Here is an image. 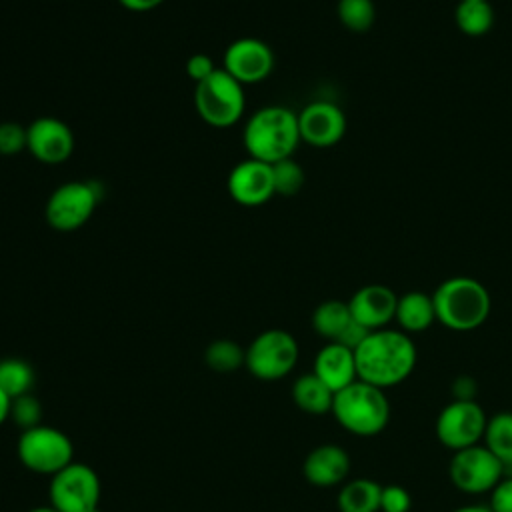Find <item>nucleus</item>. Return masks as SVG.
Returning <instances> with one entry per match:
<instances>
[{"instance_id": "5", "label": "nucleus", "mask_w": 512, "mask_h": 512, "mask_svg": "<svg viewBox=\"0 0 512 512\" xmlns=\"http://www.w3.org/2000/svg\"><path fill=\"white\" fill-rule=\"evenodd\" d=\"M194 108L208 126L228 128L236 124L244 114V86L236 78H232L224 68H216L212 76L196 84Z\"/></svg>"}, {"instance_id": "39", "label": "nucleus", "mask_w": 512, "mask_h": 512, "mask_svg": "<svg viewBox=\"0 0 512 512\" xmlns=\"http://www.w3.org/2000/svg\"><path fill=\"white\" fill-rule=\"evenodd\" d=\"M30 512H58L54 506H40V508H32Z\"/></svg>"}, {"instance_id": "32", "label": "nucleus", "mask_w": 512, "mask_h": 512, "mask_svg": "<svg viewBox=\"0 0 512 512\" xmlns=\"http://www.w3.org/2000/svg\"><path fill=\"white\" fill-rule=\"evenodd\" d=\"M216 64L214 60L208 56V54H194L186 60V74L196 82L200 84L202 80H206L208 76H212L216 72Z\"/></svg>"}, {"instance_id": "12", "label": "nucleus", "mask_w": 512, "mask_h": 512, "mask_svg": "<svg viewBox=\"0 0 512 512\" xmlns=\"http://www.w3.org/2000/svg\"><path fill=\"white\" fill-rule=\"evenodd\" d=\"M242 86L266 80L274 70V54L260 38H238L224 52V66Z\"/></svg>"}, {"instance_id": "26", "label": "nucleus", "mask_w": 512, "mask_h": 512, "mask_svg": "<svg viewBox=\"0 0 512 512\" xmlns=\"http://www.w3.org/2000/svg\"><path fill=\"white\" fill-rule=\"evenodd\" d=\"M204 360H206L208 368H212L214 372L226 374V372H234L242 364H246V350H242L238 342L222 338V340H214L206 348Z\"/></svg>"}, {"instance_id": "10", "label": "nucleus", "mask_w": 512, "mask_h": 512, "mask_svg": "<svg viewBox=\"0 0 512 512\" xmlns=\"http://www.w3.org/2000/svg\"><path fill=\"white\" fill-rule=\"evenodd\" d=\"M486 414L474 400H452L436 418V436L442 446L456 452L480 444L486 430Z\"/></svg>"}, {"instance_id": "9", "label": "nucleus", "mask_w": 512, "mask_h": 512, "mask_svg": "<svg viewBox=\"0 0 512 512\" xmlns=\"http://www.w3.org/2000/svg\"><path fill=\"white\" fill-rule=\"evenodd\" d=\"M100 480L80 462H70L50 482V506L58 512H98Z\"/></svg>"}, {"instance_id": "24", "label": "nucleus", "mask_w": 512, "mask_h": 512, "mask_svg": "<svg viewBox=\"0 0 512 512\" xmlns=\"http://www.w3.org/2000/svg\"><path fill=\"white\" fill-rule=\"evenodd\" d=\"M32 384H34V370L26 360H20V358L0 360V390L10 400L30 394Z\"/></svg>"}, {"instance_id": "14", "label": "nucleus", "mask_w": 512, "mask_h": 512, "mask_svg": "<svg viewBox=\"0 0 512 512\" xmlns=\"http://www.w3.org/2000/svg\"><path fill=\"white\" fill-rule=\"evenodd\" d=\"M228 192L234 202L248 208L266 204L276 194L272 164L256 158L238 162L228 176Z\"/></svg>"}, {"instance_id": "21", "label": "nucleus", "mask_w": 512, "mask_h": 512, "mask_svg": "<svg viewBox=\"0 0 512 512\" xmlns=\"http://www.w3.org/2000/svg\"><path fill=\"white\" fill-rule=\"evenodd\" d=\"M382 486L368 478H356L342 486L338 494L340 512H378Z\"/></svg>"}, {"instance_id": "13", "label": "nucleus", "mask_w": 512, "mask_h": 512, "mask_svg": "<svg viewBox=\"0 0 512 512\" xmlns=\"http://www.w3.org/2000/svg\"><path fill=\"white\" fill-rule=\"evenodd\" d=\"M300 138L316 148H328L342 140L346 116L334 102L316 100L306 104L298 114Z\"/></svg>"}, {"instance_id": "2", "label": "nucleus", "mask_w": 512, "mask_h": 512, "mask_svg": "<svg viewBox=\"0 0 512 512\" xmlns=\"http://www.w3.org/2000/svg\"><path fill=\"white\" fill-rule=\"evenodd\" d=\"M300 140L298 114L280 104L256 110L244 126V148L250 158L268 164L292 158Z\"/></svg>"}, {"instance_id": "25", "label": "nucleus", "mask_w": 512, "mask_h": 512, "mask_svg": "<svg viewBox=\"0 0 512 512\" xmlns=\"http://www.w3.org/2000/svg\"><path fill=\"white\" fill-rule=\"evenodd\" d=\"M484 446L500 460H512V412H498L486 422Z\"/></svg>"}, {"instance_id": "29", "label": "nucleus", "mask_w": 512, "mask_h": 512, "mask_svg": "<svg viewBox=\"0 0 512 512\" xmlns=\"http://www.w3.org/2000/svg\"><path fill=\"white\" fill-rule=\"evenodd\" d=\"M28 146V128L18 122H0V156H16Z\"/></svg>"}, {"instance_id": "20", "label": "nucleus", "mask_w": 512, "mask_h": 512, "mask_svg": "<svg viewBox=\"0 0 512 512\" xmlns=\"http://www.w3.org/2000/svg\"><path fill=\"white\" fill-rule=\"evenodd\" d=\"M292 398L300 410L308 414H324L332 410L334 392L314 372H310L294 382Z\"/></svg>"}, {"instance_id": "23", "label": "nucleus", "mask_w": 512, "mask_h": 512, "mask_svg": "<svg viewBox=\"0 0 512 512\" xmlns=\"http://www.w3.org/2000/svg\"><path fill=\"white\" fill-rule=\"evenodd\" d=\"M494 18L490 0H462L454 12L456 26L466 36H484L494 26Z\"/></svg>"}, {"instance_id": "1", "label": "nucleus", "mask_w": 512, "mask_h": 512, "mask_svg": "<svg viewBox=\"0 0 512 512\" xmlns=\"http://www.w3.org/2000/svg\"><path fill=\"white\" fill-rule=\"evenodd\" d=\"M358 380L382 390L404 382L418 360L416 344L402 330L380 328L354 350Z\"/></svg>"}, {"instance_id": "19", "label": "nucleus", "mask_w": 512, "mask_h": 512, "mask_svg": "<svg viewBox=\"0 0 512 512\" xmlns=\"http://www.w3.org/2000/svg\"><path fill=\"white\" fill-rule=\"evenodd\" d=\"M394 320L400 324L402 332H424L426 328L436 322V310L432 302V294L410 290L398 296L396 316Z\"/></svg>"}, {"instance_id": "7", "label": "nucleus", "mask_w": 512, "mask_h": 512, "mask_svg": "<svg viewBox=\"0 0 512 512\" xmlns=\"http://www.w3.org/2000/svg\"><path fill=\"white\" fill-rule=\"evenodd\" d=\"M298 362L296 338L280 328L264 330L246 350V366L260 380H278L292 372Z\"/></svg>"}, {"instance_id": "28", "label": "nucleus", "mask_w": 512, "mask_h": 512, "mask_svg": "<svg viewBox=\"0 0 512 512\" xmlns=\"http://www.w3.org/2000/svg\"><path fill=\"white\" fill-rule=\"evenodd\" d=\"M272 176H274V190L282 196H294L304 186V170L294 158H284L276 164H272Z\"/></svg>"}, {"instance_id": "37", "label": "nucleus", "mask_w": 512, "mask_h": 512, "mask_svg": "<svg viewBox=\"0 0 512 512\" xmlns=\"http://www.w3.org/2000/svg\"><path fill=\"white\" fill-rule=\"evenodd\" d=\"M10 408H12V400L0 390V424L10 416Z\"/></svg>"}, {"instance_id": "3", "label": "nucleus", "mask_w": 512, "mask_h": 512, "mask_svg": "<svg viewBox=\"0 0 512 512\" xmlns=\"http://www.w3.org/2000/svg\"><path fill=\"white\" fill-rule=\"evenodd\" d=\"M436 322L468 332L482 326L490 314V294L482 282L470 276L446 278L432 294Z\"/></svg>"}, {"instance_id": "40", "label": "nucleus", "mask_w": 512, "mask_h": 512, "mask_svg": "<svg viewBox=\"0 0 512 512\" xmlns=\"http://www.w3.org/2000/svg\"><path fill=\"white\" fill-rule=\"evenodd\" d=\"M458 2H462V0H458Z\"/></svg>"}, {"instance_id": "11", "label": "nucleus", "mask_w": 512, "mask_h": 512, "mask_svg": "<svg viewBox=\"0 0 512 512\" xmlns=\"http://www.w3.org/2000/svg\"><path fill=\"white\" fill-rule=\"evenodd\" d=\"M448 474L458 490L480 494L490 492L500 482L502 466L484 444H474L454 452Z\"/></svg>"}, {"instance_id": "16", "label": "nucleus", "mask_w": 512, "mask_h": 512, "mask_svg": "<svg viewBox=\"0 0 512 512\" xmlns=\"http://www.w3.org/2000/svg\"><path fill=\"white\" fill-rule=\"evenodd\" d=\"M398 296L384 284H366L348 300L350 314L368 330H380L396 316Z\"/></svg>"}, {"instance_id": "36", "label": "nucleus", "mask_w": 512, "mask_h": 512, "mask_svg": "<svg viewBox=\"0 0 512 512\" xmlns=\"http://www.w3.org/2000/svg\"><path fill=\"white\" fill-rule=\"evenodd\" d=\"M130 12H150L158 8L164 0H118Z\"/></svg>"}, {"instance_id": "35", "label": "nucleus", "mask_w": 512, "mask_h": 512, "mask_svg": "<svg viewBox=\"0 0 512 512\" xmlns=\"http://www.w3.org/2000/svg\"><path fill=\"white\" fill-rule=\"evenodd\" d=\"M454 400H474L476 396V382L470 376H458L452 384Z\"/></svg>"}, {"instance_id": "15", "label": "nucleus", "mask_w": 512, "mask_h": 512, "mask_svg": "<svg viewBox=\"0 0 512 512\" xmlns=\"http://www.w3.org/2000/svg\"><path fill=\"white\" fill-rule=\"evenodd\" d=\"M26 150L44 164H60L74 152V132L54 116H40L28 126Z\"/></svg>"}, {"instance_id": "4", "label": "nucleus", "mask_w": 512, "mask_h": 512, "mask_svg": "<svg viewBox=\"0 0 512 512\" xmlns=\"http://www.w3.org/2000/svg\"><path fill=\"white\" fill-rule=\"evenodd\" d=\"M330 412L344 430L356 436H376L390 420V404L384 390L362 380L336 392Z\"/></svg>"}, {"instance_id": "38", "label": "nucleus", "mask_w": 512, "mask_h": 512, "mask_svg": "<svg viewBox=\"0 0 512 512\" xmlns=\"http://www.w3.org/2000/svg\"><path fill=\"white\" fill-rule=\"evenodd\" d=\"M454 512H492L490 506H480V504H468V506H460Z\"/></svg>"}, {"instance_id": "18", "label": "nucleus", "mask_w": 512, "mask_h": 512, "mask_svg": "<svg viewBox=\"0 0 512 512\" xmlns=\"http://www.w3.org/2000/svg\"><path fill=\"white\" fill-rule=\"evenodd\" d=\"M314 374L336 394L358 380L354 352L338 342H328L314 358Z\"/></svg>"}, {"instance_id": "17", "label": "nucleus", "mask_w": 512, "mask_h": 512, "mask_svg": "<svg viewBox=\"0 0 512 512\" xmlns=\"http://www.w3.org/2000/svg\"><path fill=\"white\" fill-rule=\"evenodd\" d=\"M302 472L314 486H336L344 482L350 472V456L338 444H320L306 456Z\"/></svg>"}, {"instance_id": "31", "label": "nucleus", "mask_w": 512, "mask_h": 512, "mask_svg": "<svg viewBox=\"0 0 512 512\" xmlns=\"http://www.w3.org/2000/svg\"><path fill=\"white\" fill-rule=\"evenodd\" d=\"M412 508L410 492L398 484L382 486L380 510L382 512H408Z\"/></svg>"}, {"instance_id": "34", "label": "nucleus", "mask_w": 512, "mask_h": 512, "mask_svg": "<svg viewBox=\"0 0 512 512\" xmlns=\"http://www.w3.org/2000/svg\"><path fill=\"white\" fill-rule=\"evenodd\" d=\"M372 330H368L366 326H362L360 322H356L354 318H352V322L346 326V330L338 336V344H342V346H346V348H350L352 352L368 338V334H370Z\"/></svg>"}, {"instance_id": "8", "label": "nucleus", "mask_w": 512, "mask_h": 512, "mask_svg": "<svg viewBox=\"0 0 512 512\" xmlns=\"http://www.w3.org/2000/svg\"><path fill=\"white\" fill-rule=\"evenodd\" d=\"M98 198L100 192L92 182H64L50 194L46 202V222L58 232H74L90 220L96 210Z\"/></svg>"}, {"instance_id": "6", "label": "nucleus", "mask_w": 512, "mask_h": 512, "mask_svg": "<svg viewBox=\"0 0 512 512\" xmlns=\"http://www.w3.org/2000/svg\"><path fill=\"white\" fill-rule=\"evenodd\" d=\"M72 442L70 438L52 426H32L22 432L18 440L20 462L40 474H56L72 462Z\"/></svg>"}, {"instance_id": "30", "label": "nucleus", "mask_w": 512, "mask_h": 512, "mask_svg": "<svg viewBox=\"0 0 512 512\" xmlns=\"http://www.w3.org/2000/svg\"><path fill=\"white\" fill-rule=\"evenodd\" d=\"M40 404L34 396L30 394H24L20 398H14L12 400V408H10V414L14 418V422L18 426H22L24 430L32 428V426H38V420H40Z\"/></svg>"}, {"instance_id": "22", "label": "nucleus", "mask_w": 512, "mask_h": 512, "mask_svg": "<svg viewBox=\"0 0 512 512\" xmlns=\"http://www.w3.org/2000/svg\"><path fill=\"white\" fill-rule=\"evenodd\" d=\"M350 322L352 314L348 302L342 300H326L318 304L316 310L312 312V328L316 330V334L330 342H336Z\"/></svg>"}, {"instance_id": "33", "label": "nucleus", "mask_w": 512, "mask_h": 512, "mask_svg": "<svg viewBox=\"0 0 512 512\" xmlns=\"http://www.w3.org/2000/svg\"><path fill=\"white\" fill-rule=\"evenodd\" d=\"M492 512H512V478H500V482L490 490Z\"/></svg>"}, {"instance_id": "27", "label": "nucleus", "mask_w": 512, "mask_h": 512, "mask_svg": "<svg viewBox=\"0 0 512 512\" xmlns=\"http://www.w3.org/2000/svg\"><path fill=\"white\" fill-rule=\"evenodd\" d=\"M336 12L342 26L352 32L370 30L376 18V8L372 0H338Z\"/></svg>"}]
</instances>
